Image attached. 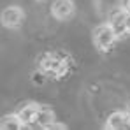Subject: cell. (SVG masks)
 <instances>
[{"instance_id": "6da1fadb", "label": "cell", "mask_w": 130, "mask_h": 130, "mask_svg": "<svg viewBox=\"0 0 130 130\" xmlns=\"http://www.w3.org/2000/svg\"><path fill=\"white\" fill-rule=\"evenodd\" d=\"M116 32L112 30L111 25H100L95 28L93 32V41H95V46L100 49V51H107L109 47L114 44L116 41Z\"/></svg>"}, {"instance_id": "7a4b0ae2", "label": "cell", "mask_w": 130, "mask_h": 130, "mask_svg": "<svg viewBox=\"0 0 130 130\" xmlns=\"http://www.w3.org/2000/svg\"><path fill=\"white\" fill-rule=\"evenodd\" d=\"M23 18H25V14H23L21 7H18V5H9L2 12V23H4V26H9V28L20 26Z\"/></svg>"}, {"instance_id": "3957f363", "label": "cell", "mask_w": 130, "mask_h": 130, "mask_svg": "<svg viewBox=\"0 0 130 130\" xmlns=\"http://www.w3.org/2000/svg\"><path fill=\"white\" fill-rule=\"evenodd\" d=\"M51 12L56 20H69L74 14V2L72 0H55Z\"/></svg>"}, {"instance_id": "277c9868", "label": "cell", "mask_w": 130, "mask_h": 130, "mask_svg": "<svg viewBox=\"0 0 130 130\" xmlns=\"http://www.w3.org/2000/svg\"><path fill=\"white\" fill-rule=\"evenodd\" d=\"M127 14H128V11H116L112 16H111V26H112V30L116 32V35L118 37H121L125 32H128V28H127Z\"/></svg>"}, {"instance_id": "5b68a950", "label": "cell", "mask_w": 130, "mask_h": 130, "mask_svg": "<svg viewBox=\"0 0 130 130\" xmlns=\"http://www.w3.org/2000/svg\"><path fill=\"white\" fill-rule=\"evenodd\" d=\"M107 127L112 130L130 128V114H127V112H112L107 118Z\"/></svg>"}, {"instance_id": "8992f818", "label": "cell", "mask_w": 130, "mask_h": 130, "mask_svg": "<svg viewBox=\"0 0 130 130\" xmlns=\"http://www.w3.org/2000/svg\"><path fill=\"white\" fill-rule=\"evenodd\" d=\"M39 109H41V106H37V104H26V106H23V107L20 109L18 116L21 118V121L25 123V125L35 123V118H37Z\"/></svg>"}, {"instance_id": "52a82bcc", "label": "cell", "mask_w": 130, "mask_h": 130, "mask_svg": "<svg viewBox=\"0 0 130 130\" xmlns=\"http://www.w3.org/2000/svg\"><path fill=\"white\" fill-rule=\"evenodd\" d=\"M51 121H55V112L49 107H46V106H41L39 112H37V118H35V123L41 125L42 128H46Z\"/></svg>"}, {"instance_id": "ba28073f", "label": "cell", "mask_w": 130, "mask_h": 130, "mask_svg": "<svg viewBox=\"0 0 130 130\" xmlns=\"http://www.w3.org/2000/svg\"><path fill=\"white\" fill-rule=\"evenodd\" d=\"M21 127H25V123L21 121V118L18 114H7L2 118V128L4 130H18Z\"/></svg>"}, {"instance_id": "9c48e42d", "label": "cell", "mask_w": 130, "mask_h": 130, "mask_svg": "<svg viewBox=\"0 0 130 130\" xmlns=\"http://www.w3.org/2000/svg\"><path fill=\"white\" fill-rule=\"evenodd\" d=\"M67 127H65L63 123H56V121H51L47 127H46V130H65Z\"/></svg>"}, {"instance_id": "30bf717a", "label": "cell", "mask_w": 130, "mask_h": 130, "mask_svg": "<svg viewBox=\"0 0 130 130\" xmlns=\"http://www.w3.org/2000/svg\"><path fill=\"white\" fill-rule=\"evenodd\" d=\"M125 11L130 12V0H125Z\"/></svg>"}, {"instance_id": "8fae6325", "label": "cell", "mask_w": 130, "mask_h": 130, "mask_svg": "<svg viewBox=\"0 0 130 130\" xmlns=\"http://www.w3.org/2000/svg\"><path fill=\"white\" fill-rule=\"evenodd\" d=\"M127 28H128V32H130V12L127 14Z\"/></svg>"}]
</instances>
